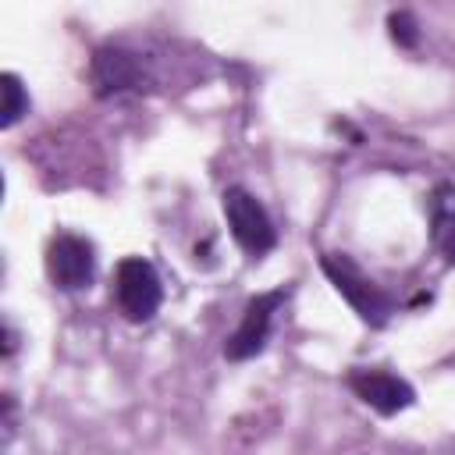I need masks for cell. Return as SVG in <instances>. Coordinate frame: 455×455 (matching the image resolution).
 <instances>
[{"label":"cell","instance_id":"cell-1","mask_svg":"<svg viewBox=\"0 0 455 455\" xmlns=\"http://www.w3.org/2000/svg\"><path fill=\"white\" fill-rule=\"evenodd\" d=\"M320 270L327 274V281L334 284V291L355 309V316L363 323H370V327H384L387 323V316L395 309L391 295L380 284H373L345 252H323L320 256Z\"/></svg>","mask_w":455,"mask_h":455},{"label":"cell","instance_id":"cell-6","mask_svg":"<svg viewBox=\"0 0 455 455\" xmlns=\"http://www.w3.org/2000/svg\"><path fill=\"white\" fill-rule=\"evenodd\" d=\"M288 299V288H270V291H259L249 299L245 313H242V323L235 327V334L224 341V355L231 363H242V359H252L256 352H263L267 338H270V323H274V313L277 306Z\"/></svg>","mask_w":455,"mask_h":455},{"label":"cell","instance_id":"cell-10","mask_svg":"<svg viewBox=\"0 0 455 455\" xmlns=\"http://www.w3.org/2000/svg\"><path fill=\"white\" fill-rule=\"evenodd\" d=\"M387 32L402 50H416V43H419V21H416L412 11H391L387 14Z\"/></svg>","mask_w":455,"mask_h":455},{"label":"cell","instance_id":"cell-5","mask_svg":"<svg viewBox=\"0 0 455 455\" xmlns=\"http://www.w3.org/2000/svg\"><path fill=\"white\" fill-rule=\"evenodd\" d=\"M46 274L60 291H82L96 277V252L92 242L75 231H57L46 245Z\"/></svg>","mask_w":455,"mask_h":455},{"label":"cell","instance_id":"cell-2","mask_svg":"<svg viewBox=\"0 0 455 455\" xmlns=\"http://www.w3.org/2000/svg\"><path fill=\"white\" fill-rule=\"evenodd\" d=\"M220 206H224L228 228H231V238L238 242V249H242L249 259H263V256L277 245L274 220H270L267 206H263L249 188L231 185V188L220 196Z\"/></svg>","mask_w":455,"mask_h":455},{"label":"cell","instance_id":"cell-4","mask_svg":"<svg viewBox=\"0 0 455 455\" xmlns=\"http://www.w3.org/2000/svg\"><path fill=\"white\" fill-rule=\"evenodd\" d=\"M89 78H92V92L100 100H114V96H124V92H142L149 85L142 57L135 50L121 46V43H103L92 53Z\"/></svg>","mask_w":455,"mask_h":455},{"label":"cell","instance_id":"cell-3","mask_svg":"<svg viewBox=\"0 0 455 455\" xmlns=\"http://www.w3.org/2000/svg\"><path fill=\"white\" fill-rule=\"evenodd\" d=\"M114 302L121 316L132 323L153 320L164 302V284H160L156 267L142 256H124L114 270Z\"/></svg>","mask_w":455,"mask_h":455},{"label":"cell","instance_id":"cell-8","mask_svg":"<svg viewBox=\"0 0 455 455\" xmlns=\"http://www.w3.org/2000/svg\"><path fill=\"white\" fill-rule=\"evenodd\" d=\"M430 228L434 245H441L448 252V263H455V188L448 181L430 192Z\"/></svg>","mask_w":455,"mask_h":455},{"label":"cell","instance_id":"cell-7","mask_svg":"<svg viewBox=\"0 0 455 455\" xmlns=\"http://www.w3.org/2000/svg\"><path fill=\"white\" fill-rule=\"evenodd\" d=\"M348 387L363 405H370L380 416H398L402 409H409L416 402L412 384L391 370H380V366H355L348 373Z\"/></svg>","mask_w":455,"mask_h":455},{"label":"cell","instance_id":"cell-9","mask_svg":"<svg viewBox=\"0 0 455 455\" xmlns=\"http://www.w3.org/2000/svg\"><path fill=\"white\" fill-rule=\"evenodd\" d=\"M0 89H4L0 128H11V124H18L21 114H28V92H25V85H21V78L14 71H4L0 75Z\"/></svg>","mask_w":455,"mask_h":455}]
</instances>
